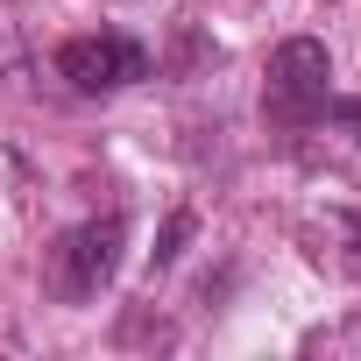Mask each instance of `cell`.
I'll use <instances>...</instances> for the list:
<instances>
[{"label": "cell", "instance_id": "obj_1", "mask_svg": "<svg viewBox=\"0 0 361 361\" xmlns=\"http://www.w3.org/2000/svg\"><path fill=\"white\" fill-rule=\"evenodd\" d=\"M326 99H333V57H326V43L290 36V43L269 57V92H262L269 121L312 128V121H326Z\"/></svg>", "mask_w": 361, "mask_h": 361}, {"label": "cell", "instance_id": "obj_2", "mask_svg": "<svg viewBox=\"0 0 361 361\" xmlns=\"http://www.w3.org/2000/svg\"><path fill=\"white\" fill-rule=\"evenodd\" d=\"M121 248H128V220H121V213L71 227V234L57 241V255H50V290H57L64 305L99 298V290H106V276L121 269Z\"/></svg>", "mask_w": 361, "mask_h": 361}, {"label": "cell", "instance_id": "obj_3", "mask_svg": "<svg viewBox=\"0 0 361 361\" xmlns=\"http://www.w3.org/2000/svg\"><path fill=\"white\" fill-rule=\"evenodd\" d=\"M57 71L78 85V92H121L135 78H149V50L128 43V36H71L57 50Z\"/></svg>", "mask_w": 361, "mask_h": 361}, {"label": "cell", "instance_id": "obj_4", "mask_svg": "<svg viewBox=\"0 0 361 361\" xmlns=\"http://www.w3.org/2000/svg\"><path fill=\"white\" fill-rule=\"evenodd\" d=\"M22 64V22H15V8L0 0V71H15Z\"/></svg>", "mask_w": 361, "mask_h": 361}, {"label": "cell", "instance_id": "obj_5", "mask_svg": "<svg viewBox=\"0 0 361 361\" xmlns=\"http://www.w3.org/2000/svg\"><path fill=\"white\" fill-rule=\"evenodd\" d=\"M326 121H333V128H347V135L361 142V99H326Z\"/></svg>", "mask_w": 361, "mask_h": 361}, {"label": "cell", "instance_id": "obj_6", "mask_svg": "<svg viewBox=\"0 0 361 361\" xmlns=\"http://www.w3.org/2000/svg\"><path fill=\"white\" fill-rule=\"evenodd\" d=\"M354 248H361V227H354Z\"/></svg>", "mask_w": 361, "mask_h": 361}]
</instances>
